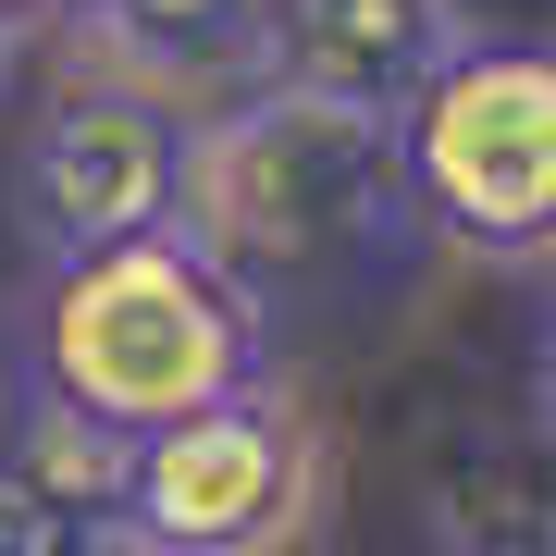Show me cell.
Returning a JSON list of instances; mask_svg holds the SVG:
<instances>
[{
    "label": "cell",
    "mask_w": 556,
    "mask_h": 556,
    "mask_svg": "<svg viewBox=\"0 0 556 556\" xmlns=\"http://www.w3.org/2000/svg\"><path fill=\"white\" fill-rule=\"evenodd\" d=\"M260 383H273V298L248 273H223L186 223H149V236L50 260L38 396L100 420L112 445H149L199 408L260 396Z\"/></svg>",
    "instance_id": "6da1fadb"
},
{
    "label": "cell",
    "mask_w": 556,
    "mask_h": 556,
    "mask_svg": "<svg viewBox=\"0 0 556 556\" xmlns=\"http://www.w3.org/2000/svg\"><path fill=\"white\" fill-rule=\"evenodd\" d=\"M174 223L223 273H248L260 298L358 285V273H396L420 248L408 174H396V124L298 100V87H248V100L199 112Z\"/></svg>",
    "instance_id": "7a4b0ae2"
},
{
    "label": "cell",
    "mask_w": 556,
    "mask_h": 556,
    "mask_svg": "<svg viewBox=\"0 0 556 556\" xmlns=\"http://www.w3.org/2000/svg\"><path fill=\"white\" fill-rule=\"evenodd\" d=\"M396 174L433 248L495 273H556V38H457L396 112Z\"/></svg>",
    "instance_id": "3957f363"
},
{
    "label": "cell",
    "mask_w": 556,
    "mask_h": 556,
    "mask_svg": "<svg viewBox=\"0 0 556 556\" xmlns=\"http://www.w3.org/2000/svg\"><path fill=\"white\" fill-rule=\"evenodd\" d=\"M321 495H334V470H321L309 408L285 383H260V396L199 408L137 445L100 556H298L321 532Z\"/></svg>",
    "instance_id": "277c9868"
},
{
    "label": "cell",
    "mask_w": 556,
    "mask_h": 556,
    "mask_svg": "<svg viewBox=\"0 0 556 556\" xmlns=\"http://www.w3.org/2000/svg\"><path fill=\"white\" fill-rule=\"evenodd\" d=\"M186 124L174 100H149V87H112V75H75L62 100L38 112V137H25V236L50 260L75 248H112V236H149V223H174L186 199Z\"/></svg>",
    "instance_id": "5b68a950"
},
{
    "label": "cell",
    "mask_w": 556,
    "mask_h": 556,
    "mask_svg": "<svg viewBox=\"0 0 556 556\" xmlns=\"http://www.w3.org/2000/svg\"><path fill=\"white\" fill-rule=\"evenodd\" d=\"M457 38H470L457 0H273V75L260 87H298V100L396 124L445 75Z\"/></svg>",
    "instance_id": "8992f818"
},
{
    "label": "cell",
    "mask_w": 556,
    "mask_h": 556,
    "mask_svg": "<svg viewBox=\"0 0 556 556\" xmlns=\"http://www.w3.org/2000/svg\"><path fill=\"white\" fill-rule=\"evenodd\" d=\"M75 50L87 75L149 87L199 124L273 75V0H75Z\"/></svg>",
    "instance_id": "52a82bcc"
},
{
    "label": "cell",
    "mask_w": 556,
    "mask_h": 556,
    "mask_svg": "<svg viewBox=\"0 0 556 556\" xmlns=\"http://www.w3.org/2000/svg\"><path fill=\"white\" fill-rule=\"evenodd\" d=\"M433 556H556V495H532V482H482V495L445 507Z\"/></svg>",
    "instance_id": "ba28073f"
},
{
    "label": "cell",
    "mask_w": 556,
    "mask_h": 556,
    "mask_svg": "<svg viewBox=\"0 0 556 556\" xmlns=\"http://www.w3.org/2000/svg\"><path fill=\"white\" fill-rule=\"evenodd\" d=\"M0 556H100V544H87L75 519H50V507L25 495L13 470H0Z\"/></svg>",
    "instance_id": "9c48e42d"
},
{
    "label": "cell",
    "mask_w": 556,
    "mask_h": 556,
    "mask_svg": "<svg viewBox=\"0 0 556 556\" xmlns=\"http://www.w3.org/2000/svg\"><path fill=\"white\" fill-rule=\"evenodd\" d=\"M38 25H75V0H0V50L38 38Z\"/></svg>",
    "instance_id": "30bf717a"
},
{
    "label": "cell",
    "mask_w": 556,
    "mask_h": 556,
    "mask_svg": "<svg viewBox=\"0 0 556 556\" xmlns=\"http://www.w3.org/2000/svg\"><path fill=\"white\" fill-rule=\"evenodd\" d=\"M532 408L556 420V298H544V334H532Z\"/></svg>",
    "instance_id": "8fae6325"
}]
</instances>
